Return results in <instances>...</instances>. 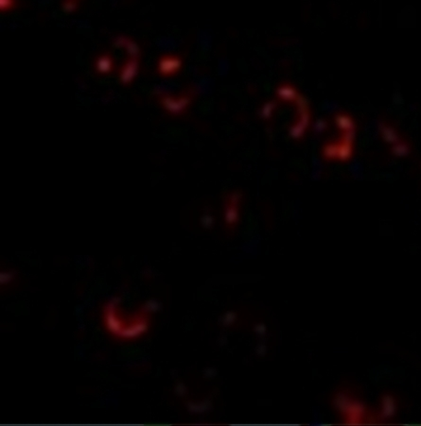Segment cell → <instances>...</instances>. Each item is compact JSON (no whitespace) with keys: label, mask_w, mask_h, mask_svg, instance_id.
Here are the masks:
<instances>
[{"label":"cell","mask_w":421,"mask_h":426,"mask_svg":"<svg viewBox=\"0 0 421 426\" xmlns=\"http://www.w3.org/2000/svg\"><path fill=\"white\" fill-rule=\"evenodd\" d=\"M193 99L192 93H186L179 97H172L167 94L159 96V103L162 108L171 116H181L186 113Z\"/></svg>","instance_id":"obj_1"},{"label":"cell","mask_w":421,"mask_h":426,"mask_svg":"<svg viewBox=\"0 0 421 426\" xmlns=\"http://www.w3.org/2000/svg\"><path fill=\"white\" fill-rule=\"evenodd\" d=\"M183 61L180 56L166 54L161 56L157 62V73L162 77H171L181 70Z\"/></svg>","instance_id":"obj_2"},{"label":"cell","mask_w":421,"mask_h":426,"mask_svg":"<svg viewBox=\"0 0 421 426\" xmlns=\"http://www.w3.org/2000/svg\"><path fill=\"white\" fill-rule=\"evenodd\" d=\"M139 58L128 57L119 69V79L123 85H131L139 73Z\"/></svg>","instance_id":"obj_3"},{"label":"cell","mask_w":421,"mask_h":426,"mask_svg":"<svg viewBox=\"0 0 421 426\" xmlns=\"http://www.w3.org/2000/svg\"><path fill=\"white\" fill-rule=\"evenodd\" d=\"M116 68V62L114 56L110 52H103L99 55L94 61L95 72L100 76L110 75Z\"/></svg>","instance_id":"obj_4"},{"label":"cell","mask_w":421,"mask_h":426,"mask_svg":"<svg viewBox=\"0 0 421 426\" xmlns=\"http://www.w3.org/2000/svg\"><path fill=\"white\" fill-rule=\"evenodd\" d=\"M113 44H114L115 46H117V47L124 48L125 51L128 54V57L139 58V56H140V47H139V45L136 44L133 39H131V38H129L127 36H124V35L118 36L117 38L114 39Z\"/></svg>","instance_id":"obj_5"},{"label":"cell","mask_w":421,"mask_h":426,"mask_svg":"<svg viewBox=\"0 0 421 426\" xmlns=\"http://www.w3.org/2000/svg\"><path fill=\"white\" fill-rule=\"evenodd\" d=\"M277 95L283 101H295L299 96L296 89L289 83H283L277 88Z\"/></svg>","instance_id":"obj_6"},{"label":"cell","mask_w":421,"mask_h":426,"mask_svg":"<svg viewBox=\"0 0 421 426\" xmlns=\"http://www.w3.org/2000/svg\"><path fill=\"white\" fill-rule=\"evenodd\" d=\"M239 219V211L238 205L226 202L225 210H224V220L227 226H233L238 222Z\"/></svg>","instance_id":"obj_7"},{"label":"cell","mask_w":421,"mask_h":426,"mask_svg":"<svg viewBox=\"0 0 421 426\" xmlns=\"http://www.w3.org/2000/svg\"><path fill=\"white\" fill-rule=\"evenodd\" d=\"M335 123L339 129L344 131L354 130V122L351 119L350 116L344 114L337 115L335 117Z\"/></svg>","instance_id":"obj_8"},{"label":"cell","mask_w":421,"mask_h":426,"mask_svg":"<svg viewBox=\"0 0 421 426\" xmlns=\"http://www.w3.org/2000/svg\"><path fill=\"white\" fill-rule=\"evenodd\" d=\"M351 155H352V146L350 144L342 142L338 145V153H337L338 159L345 161L349 159Z\"/></svg>","instance_id":"obj_9"},{"label":"cell","mask_w":421,"mask_h":426,"mask_svg":"<svg viewBox=\"0 0 421 426\" xmlns=\"http://www.w3.org/2000/svg\"><path fill=\"white\" fill-rule=\"evenodd\" d=\"M306 129L307 128L303 124H301L299 121H297L295 124H294L290 128L289 133H290V135H291L292 138H294L295 140H298V139H301L304 136Z\"/></svg>","instance_id":"obj_10"},{"label":"cell","mask_w":421,"mask_h":426,"mask_svg":"<svg viewBox=\"0 0 421 426\" xmlns=\"http://www.w3.org/2000/svg\"><path fill=\"white\" fill-rule=\"evenodd\" d=\"M277 106V101L276 100H270L267 101L266 103L263 104V106L261 107L259 115L263 119H270L272 117L273 115V111L276 109Z\"/></svg>","instance_id":"obj_11"},{"label":"cell","mask_w":421,"mask_h":426,"mask_svg":"<svg viewBox=\"0 0 421 426\" xmlns=\"http://www.w3.org/2000/svg\"><path fill=\"white\" fill-rule=\"evenodd\" d=\"M337 153H338V145L335 143H329L325 145L323 149L324 157L327 159L337 158Z\"/></svg>","instance_id":"obj_12"},{"label":"cell","mask_w":421,"mask_h":426,"mask_svg":"<svg viewBox=\"0 0 421 426\" xmlns=\"http://www.w3.org/2000/svg\"><path fill=\"white\" fill-rule=\"evenodd\" d=\"M79 7L78 0H64L62 2V9L67 13H71L77 11Z\"/></svg>","instance_id":"obj_13"},{"label":"cell","mask_w":421,"mask_h":426,"mask_svg":"<svg viewBox=\"0 0 421 426\" xmlns=\"http://www.w3.org/2000/svg\"><path fill=\"white\" fill-rule=\"evenodd\" d=\"M295 102V104L297 106L298 113L299 112H304V111H309V102H308V100H307V99L304 96H302V95H300L299 94V96L297 97V99H296V100Z\"/></svg>","instance_id":"obj_14"},{"label":"cell","mask_w":421,"mask_h":426,"mask_svg":"<svg viewBox=\"0 0 421 426\" xmlns=\"http://www.w3.org/2000/svg\"><path fill=\"white\" fill-rule=\"evenodd\" d=\"M16 6V0H0V11H8L13 10Z\"/></svg>","instance_id":"obj_15"},{"label":"cell","mask_w":421,"mask_h":426,"mask_svg":"<svg viewBox=\"0 0 421 426\" xmlns=\"http://www.w3.org/2000/svg\"><path fill=\"white\" fill-rule=\"evenodd\" d=\"M242 199V193L240 191H234L230 193L227 197V202L238 205L239 201Z\"/></svg>","instance_id":"obj_16"},{"label":"cell","mask_w":421,"mask_h":426,"mask_svg":"<svg viewBox=\"0 0 421 426\" xmlns=\"http://www.w3.org/2000/svg\"><path fill=\"white\" fill-rule=\"evenodd\" d=\"M299 121L301 124H303L306 128H308V126L310 125V112L309 111H304V112H299Z\"/></svg>","instance_id":"obj_17"},{"label":"cell","mask_w":421,"mask_h":426,"mask_svg":"<svg viewBox=\"0 0 421 426\" xmlns=\"http://www.w3.org/2000/svg\"><path fill=\"white\" fill-rule=\"evenodd\" d=\"M326 129V122L323 120L317 121L314 125V131L320 133Z\"/></svg>","instance_id":"obj_18"}]
</instances>
